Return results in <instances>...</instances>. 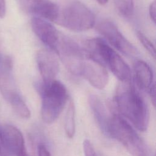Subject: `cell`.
<instances>
[{
    "mask_svg": "<svg viewBox=\"0 0 156 156\" xmlns=\"http://www.w3.org/2000/svg\"><path fill=\"white\" fill-rule=\"evenodd\" d=\"M112 105L115 113L126 118L139 130L146 131L149 122V111L142 96L129 83L118 87Z\"/></svg>",
    "mask_w": 156,
    "mask_h": 156,
    "instance_id": "6da1fadb",
    "label": "cell"
},
{
    "mask_svg": "<svg viewBox=\"0 0 156 156\" xmlns=\"http://www.w3.org/2000/svg\"><path fill=\"white\" fill-rule=\"evenodd\" d=\"M56 3L54 23L69 30L81 32L92 28L96 23L93 12L79 0H59Z\"/></svg>",
    "mask_w": 156,
    "mask_h": 156,
    "instance_id": "7a4b0ae2",
    "label": "cell"
},
{
    "mask_svg": "<svg viewBox=\"0 0 156 156\" xmlns=\"http://www.w3.org/2000/svg\"><path fill=\"white\" fill-rule=\"evenodd\" d=\"M35 87L41 100V115L48 124L54 122L60 116L68 100L65 86L55 79L44 82H37Z\"/></svg>",
    "mask_w": 156,
    "mask_h": 156,
    "instance_id": "3957f363",
    "label": "cell"
},
{
    "mask_svg": "<svg viewBox=\"0 0 156 156\" xmlns=\"http://www.w3.org/2000/svg\"><path fill=\"white\" fill-rule=\"evenodd\" d=\"M84 49L93 58L107 66L122 83L131 82V70L129 65L104 40L101 38L88 40Z\"/></svg>",
    "mask_w": 156,
    "mask_h": 156,
    "instance_id": "277c9868",
    "label": "cell"
},
{
    "mask_svg": "<svg viewBox=\"0 0 156 156\" xmlns=\"http://www.w3.org/2000/svg\"><path fill=\"white\" fill-rule=\"evenodd\" d=\"M107 135L118 140L132 156H149L147 147L132 126L120 115L110 117Z\"/></svg>",
    "mask_w": 156,
    "mask_h": 156,
    "instance_id": "5b68a950",
    "label": "cell"
},
{
    "mask_svg": "<svg viewBox=\"0 0 156 156\" xmlns=\"http://www.w3.org/2000/svg\"><path fill=\"white\" fill-rule=\"evenodd\" d=\"M13 62L5 58L0 68V91L16 115L24 119L30 116V112L17 90L12 74Z\"/></svg>",
    "mask_w": 156,
    "mask_h": 156,
    "instance_id": "8992f818",
    "label": "cell"
},
{
    "mask_svg": "<svg viewBox=\"0 0 156 156\" xmlns=\"http://www.w3.org/2000/svg\"><path fill=\"white\" fill-rule=\"evenodd\" d=\"M54 51L59 55L62 63L72 74L80 76L81 68L87 52L71 38L60 34Z\"/></svg>",
    "mask_w": 156,
    "mask_h": 156,
    "instance_id": "52a82bcc",
    "label": "cell"
},
{
    "mask_svg": "<svg viewBox=\"0 0 156 156\" xmlns=\"http://www.w3.org/2000/svg\"><path fill=\"white\" fill-rule=\"evenodd\" d=\"M96 29L111 45L124 55L135 57L138 54V49L126 38L113 22L103 20L98 24Z\"/></svg>",
    "mask_w": 156,
    "mask_h": 156,
    "instance_id": "ba28073f",
    "label": "cell"
},
{
    "mask_svg": "<svg viewBox=\"0 0 156 156\" xmlns=\"http://www.w3.org/2000/svg\"><path fill=\"white\" fill-rule=\"evenodd\" d=\"M0 141L4 148L13 156H28L24 136L15 126L0 123Z\"/></svg>",
    "mask_w": 156,
    "mask_h": 156,
    "instance_id": "9c48e42d",
    "label": "cell"
},
{
    "mask_svg": "<svg viewBox=\"0 0 156 156\" xmlns=\"http://www.w3.org/2000/svg\"><path fill=\"white\" fill-rule=\"evenodd\" d=\"M80 76L86 79L93 87L99 90L104 88L108 81V74L105 66L87 52L81 68Z\"/></svg>",
    "mask_w": 156,
    "mask_h": 156,
    "instance_id": "30bf717a",
    "label": "cell"
},
{
    "mask_svg": "<svg viewBox=\"0 0 156 156\" xmlns=\"http://www.w3.org/2000/svg\"><path fill=\"white\" fill-rule=\"evenodd\" d=\"M22 10L35 16L54 22L57 12L55 2L50 0H17Z\"/></svg>",
    "mask_w": 156,
    "mask_h": 156,
    "instance_id": "8fae6325",
    "label": "cell"
},
{
    "mask_svg": "<svg viewBox=\"0 0 156 156\" xmlns=\"http://www.w3.org/2000/svg\"><path fill=\"white\" fill-rule=\"evenodd\" d=\"M31 26L37 37L45 45L54 51L60 35L57 30L49 22L37 16L32 18Z\"/></svg>",
    "mask_w": 156,
    "mask_h": 156,
    "instance_id": "7c38bea8",
    "label": "cell"
},
{
    "mask_svg": "<svg viewBox=\"0 0 156 156\" xmlns=\"http://www.w3.org/2000/svg\"><path fill=\"white\" fill-rule=\"evenodd\" d=\"M36 60L42 81L47 82L55 79L59 65L54 54L48 49H41L37 54Z\"/></svg>",
    "mask_w": 156,
    "mask_h": 156,
    "instance_id": "4fadbf2b",
    "label": "cell"
},
{
    "mask_svg": "<svg viewBox=\"0 0 156 156\" xmlns=\"http://www.w3.org/2000/svg\"><path fill=\"white\" fill-rule=\"evenodd\" d=\"M135 81L143 90H149L153 85V72L150 66L143 60H136L133 65Z\"/></svg>",
    "mask_w": 156,
    "mask_h": 156,
    "instance_id": "5bb4252c",
    "label": "cell"
},
{
    "mask_svg": "<svg viewBox=\"0 0 156 156\" xmlns=\"http://www.w3.org/2000/svg\"><path fill=\"white\" fill-rule=\"evenodd\" d=\"M88 103L101 130L107 134L110 118L108 117L106 109L102 102L97 96L90 94L88 97Z\"/></svg>",
    "mask_w": 156,
    "mask_h": 156,
    "instance_id": "9a60e30c",
    "label": "cell"
},
{
    "mask_svg": "<svg viewBox=\"0 0 156 156\" xmlns=\"http://www.w3.org/2000/svg\"><path fill=\"white\" fill-rule=\"evenodd\" d=\"M64 127L66 136L69 138H73L76 131V122L75 107L72 101L69 102L66 112Z\"/></svg>",
    "mask_w": 156,
    "mask_h": 156,
    "instance_id": "2e32d148",
    "label": "cell"
},
{
    "mask_svg": "<svg viewBox=\"0 0 156 156\" xmlns=\"http://www.w3.org/2000/svg\"><path fill=\"white\" fill-rule=\"evenodd\" d=\"M116 7L121 15L124 16H130L132 15L134 9L133 0H115Z\"/></svg>",
    "mask_w": 156,
    "mask_h": 156,
    "instance_id": "e0dca14e",
    "label": "cell"
},
{
    "mask_svg": "<svg viewBox=\"0 0 156 156\" xmlns=\"http://www.w3.org/2000/svg\"><path fill=\"white\" fill-rule=\"evenodd\" d=\"M136 35L143 47L154 58L155 57V49L152 43L141 32L137 31Z\"/></svg>",
    "mask_w": 156,
    "mask_h": 156,
    "instance_id": "ac0fdd59",
    "label": "cell"
},
{
    "mask_svg": "<svg viewBox=\"0 0 156 156\" xmlns=\"http://www.w3.org/2000/svg\"><path fill=\"white\" fill-rule=\"evenodd\" d=\"M83 148L85 156H98L93 144L88 140L83 141Z\"/></svg>",
    "mask_w": 156,
    "mask_h": 156,
    "instance_id": "d6986e66",
    "label": "cell"
},
{
    "mask_svg": "<svg viewBox=\"0 0 156 156\" xmlns=\"http://www.w3.org/2000/svg\"><path fill=\"white\" fill-rule=\"evenodd\" d=\"M155 9H156V3L155 1H154L152 2L149 7V14L151 20L155 23Z\"/></svg>",
    "mask_w": 156,
    "mask_h": 156,
    "instance_id": "ffe728a7",
    "label": "cell"
},
{
    "mask_svg": "<svg viewBox=\"0 0 156 156\" xmlns=\"http://www.w3.org/2000/svg\"><path fill=\"white\" fill-rule=\"evenodd\" d=\"M38 156H51L49 151L43 144H40L38 146Z\"/></svg>",
    "mask_w": 156,
    "mask_h": 156,
    "instance_id": "44dd1931",
    "label": "cell"
},
{
    "mask_svg": "<svg viewBox=\"0 0 156 156\" xmlns=\"http://www.w3.org/2000/svg\"><path fill=\"white\" fill-rule=\"evenodd\" d=\"M149 96L151 99V101L152 102L153 105L155 107V101H156V98H155V85L154 83L153 85L151 87V88L148 90Z\"/></svg>",
    "mask_w": 156,
    "mask_h": 156,
    "instance_id": "7402d4cb",
    "label": "cell"
},
{
    "mask_svg": "<svg viewBox=\"0 0 156 156\" xmlns=\"http://www.w3.org/2000/svg\"><path fill=\"white\" fill-rule=\"evenodd\" d=\"M6 13L5 0H0V18H3Z\"/></svg>",
    "mask_w": 156,
    "mask_h": 156,
    "instance_id": "603a6c76",
    "label": "cell"
},
{
    "mask_svg": "<svg viewBox=\"0 0 156 156\" xmlns=\"http://www.w3.org/2000/svg\"><path fill=\"white\" fill-rule=\"evenodd\" d=\"M95 1L101 5H104L108 2V0H95Z\"/></svg>",
    "mask_w": 156,
    "mask_h": 156,
    "instance_id": "cb8c5ba5",
    "label": "cell"
},
{
    "mask_svg": "<svg viewBox=\"0 0 156 156\" xmlns=\"http://www.w3.org/2000/svg\"><path fill=\"white\" fill-rule=\"evenodd\" d=\"M3 58H4V57H2V55H1V54H0V68H1V65H2V63Z\"/></svg>",
    "mask_w": 156,
    "mask_h": 156,
    "instance_id": "d4e9b609",
    "label": "cell"
},
{
    "mask_svg": "<svg viewBox=\"0 0 156 156\" xmlns=\"http://www.w3.org/2000/svg\"><path fill=\"white\" fill-rule=\"evenodd\" d=\"M1 153V146H0V154Z\"/></svg>",
    "mask_w": 156,
    "mask_h": 156,
    "instance_id": "484cf974",
    "label": "cell"
}]
</instances>
